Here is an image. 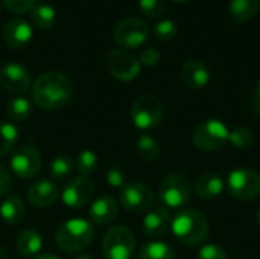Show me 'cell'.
<instances>
[{"mask_svg":"<svg viewBox=\"0 0 260 259\" xmlns=\"http://www.w3.org/2000/svg\"><path fill=\"white\" fill-rule=\"evenodd\" d=\"M107 182L113 188H123L126 185V176H125L123 169L114 166V168H110L108 169V172H107Z\"/></svg>","mask_w":260,"mask_h":259,"instance_id":"36","label":"cell"},{"mask_svg":"<svg viewBox=\"0 0 260 259\" xmlns=\"http://www.w3.org/2000/svg\"><path fill=\"white\" fill-rule=\"evenodd\" d=\"M75 259H94L93 256H90V255H81V256H78V258Z\"/></svg>","mask_w":260,"mask_h":259,"instance_id":"41","label":"cell"},{"mask_svg":"<svg viewBox=\"0 0 260 259\" xmlns=\"http://www.w3.org/2000/svg\"><path fill=\"white\" fill-rule=\"evenodd\" d=\"M198 259H229V255L219 244H206L200 249Z\"/></svg>","mask_w":260,"mask_h":259,"instance_id":"34","label":"cell"},{"mask_svg":"<svg viewBox=\"0 0 260 259\" xmlns=\"http://www.w3.org/2000/svg\"><path fill=\"white\" fill-rule=\"evenodd\" d=\"M32 24L40 29H49L56 21V11L50 5H38L30 11Z\"/></svg>","mask_w":260,"mask_h":259,"instance_id":"25","label":"cell"},{"mask_svg":"<svg viewBox=\"0 0 260 259\" xmlns=\"http://www.w3.org/2000/svg\"><path fill=\"white\" fill-rule=\"evenodd\" d=\"M260 9V0H232L230 2V14L238 21H250L253 20Z\"/></svg>","mask_w":260,"mask_h":259,"instance_id":"23","label":"cell"},{"mask_svg":"<svg viewBox=\"0 0 260 259\" xmlns=\"http://www.w3.org/2000/svg\"><path fill=\"white\" fill-rule=\"evenodd\" d=\"M163 118V104L158 96L143 93L136 98L131 105V121L140 130L155 128Z\"/></svg>","mask_w":260,"mask_h":259,"instance_id":"4","label":"cell"},{"mask_svg":"<svg viewBox=\"0 0 260 259\" xmlns=\"http://www.w3.org/2000/svg\"><path fill=\"white\" fill-rule=\"evenodd\" d=\"M18 140V130L14 124L0 122V157L8 154Z\"/></svg>","mask_w":260,"mask_h":259,"instance_id":"28","label":"cell"},{"mask_svg":"<svg viewBox=\"0 0 260 259\" xmlns=\"http://www.w3.org/2000/svg\"><path fill=\"white\" fill-rule=\"evenodd\" d=\"M94 192V183L88 176H78L73 180L69 182V185L64 188L61 198L66 206L72 209H79L85 206Z\"/></svg>","mask_w":260,"mask_h":259,"instance_id":"13","label":"cell"},{"mask_svg":"<svg viewBox=\"0 0 260 259\" xmlns=\"http://www.w3.org/2000/svg\"><path fill=\"white\" fill-rule=\"evenodd\" d=\"M224 191V180L216 172H204L197 179L195 194L203 200H213Z\"/></svg>","mask_w":260,"mask_h":259,"instance_id":"20","label":"cell"},{"mask_svg":"<svg viewBox=\"0 0 260 259\" xmlns=\"http://www.w3.org/2000/svg\"><path fill=\"white\" fill-rule=\"evenodd\" d=\"M151 35L149 24L139 17H126L120 20L113 32L114 41L126 49L140 47Z\"/></svg>","mask_w":260,"mask_h":259,"instance_id":"6","label":"cell"},{"mask_svg":"<svg viewBox=\"0 0 260 259\" xmlns=\"http://www.w3.org/2000/svg\"><path fill=\"white\" fill-rule=\"evenodd\" d=\"M253 110L260 118V82L257 84V87L254 90V95H253Z\"/></svg>","mask_w":260,"mask_h":259,"instance_id":"39","label":"cell"},{"mask_svg":"<svg viewBox=\"0 0 260 259\" xmlns=\"http://www.w3.org/2000/svg\"><path fill=\"white\" fill-rule=\"evenodd\" d=\"M43 246V238L41 235L34 231V229H26L18 234L15 240V249L20 256L23 258H32L35 256Z\"/></svg>","mask_w":260,"mask_h":259,"instance_id":"21","label":"cell"},{"mask_svg":"<svg viewBox=\"0 0 260 259\" xmlns=\"http://www.w3.org/2000/svg\"><path fill=\"white\" fill-rule=\"evenodd\" d=\"M93 237H94L93 226L88 221L82 218H72L64 221L56 229L55 241L61 250L67 253H73L87 249L91 244Z\"/></svg>","mask_w":260,"mask_h":259,"instance_id":"3","label":"cell"},{"mask_svg":"<svg viewBox=\"0 0 260 259\" xmlns=\"http://www.w3.org/2000/svg\"><path fill=\"white\" fill-rule=\"evenodd\" d=\"M120 203L128 212H145L154 203V194L145 183H128L120 189Z\"/></svg>","mask_w":260,"mask_h":259,"instance_id":"12","label":"cell"},{"mask_svg":"<svg viewBox=\"0 0 260 259\" xmlns=\"http://www.w3.org/2000/svg\"><path fill=\"white\" fill-rule=\"evenodd\" d=\"M58 194H59V189H58V186L53 182H50V180H40V182H35V183H32L29 186V189H27V200L35 208L44 209V208L52 206L56 202Z\"/></svg>","mask_w":260,"mask_h":259,"instance_id":"17","label":"cell"},{"mask_svg":"<svg viewBox=\"0 0 260 259\" xmlns=\"http://www.w3.org/2000/svg\"><path fill=\"white\" fill-rule=\"evenodd\" d=\"M41 156L32 145L17 148L11 157V169L20 179H32L40 172Z\"/></svg>","mask_w":260,"mask_h":259,"instance_id":"11","label":"cell"},{"mask_svg":"<svg viewBox=\"0 0 260 259\" xmlns=\"http://www.w3.org/2000/svg\"><path fill=\"white\" fill-rule=\"evenodd\" d=\"M158 195H160L161 203L166 208H169V209L183 208L190 198V183L180 172L169 174L161 182Z\"/></svg>","mask_w":260,"mask_h":259,"instance_id":"9","label":"cell"},{"mask_svg":"<svg viewBox=\"0 0 260 259\" xmlns=\"http://www.w3.org/2000/svg\"><path fill=\"white\" fill-rule=\"evenodd\" d=\"M140 11L149 18H160L168 8V0H139Z\"/></svg>","mask_w":260,"mask_h":259,"instance_id":"32","label":"cell"},{"mask_svg":"<svg viewBox=\"0 0 260 259\" xmlns=\"http://www.w3.org/2000/svg\"><path fill=\"white\" fill-rule=\"evenodd\" d=\"M34 31L27 20L24 18H12L3 27V40L12 49H21L29 44L32 40Z\"/></svg>","mask_w":260,"mask_h":259,"instance_id":"15","label":"cell"},{"mask_svg":"<svg viewBox=\"0 0 260 259\" xmlns=\"http://www.w3.org/2000/svg\"><path fill=\"white\" fill-rule=\"evenodd\" d=\"M171 214L166 208L151 209L143 218V232L149 238L163 237L171 227Z\"/></svg>","mask_w":260,"mask_h":259,"instance_id":"18","label":"cell"},{"mask_svg":"<svg viewBox=\"0 0 260 259\" xmlns=\"http://www.w3.org/2000/svg\"><path fill=\"white\" fill-rule=\"evenodd\" d=\"M26 215V209L23 202L17 195L6 197L0 205V217L8 224H18L23 221Z\"/></svg>","mask_w":260,"mask_h":259,"instance_id":"22","label":"cell"},{"mask_svg":"<svg viewBox=\"0 0 260 259\" xmlns=\"http://www.w3.org/2000/svg\"><path fill=\"white\" fill-rule=\"evenodd\" d=\"M73 95V82L61 72H44L32 85V99L43 110H59L66 107Z\"/></svg>","mask_w":260,"mask_h":259,"instance_id":"1","label":"cell"},{"mask_svg":"<svg viewBox=\"0 0 260 259\" xmlns=\"http://www.w3.org/2000/svg\"><path fill=\"white\" fill-rule=\"evenodd\" d=\"M181 79L192 90L204 89L210 81L207 66L200 60H187L181 67Z\"/></svg>","mask_w":260,"mask_h":259,"instance_id":"16","label":"cell"},{"mask_svg":"<svg viewBox=\"0 0 260 259\" xmlns=\"http://www.w3.org/2000/svg\"><path fill=\"white\" fill-rule=\"evenodd\" d=\"M139 259H174V250L169 244L152 241L142 247Z\"/></svg>","mask_w":260,"mask_h":259,"instance_id":"27","label":"cell"},{"mask_svg":"<svg viewBox=\"0 0 260 259\" xmlns=\"http://www.w3.org/2000/svg\"><path fill=\"white\" fill-rule=\"evenodd\" d=\"M137 154L145 162H154L160 156V143L149 134H143L137 139Z\"/></svg>","mask_w":260,"mask_h":259,"instance_id":"26","label":"cell"},{"mask_svg":"<svg viewBox=\"0 0 260 259\" xmlns=\"http://www.w3.org/2000/svg\"><path fill=\"white\" fill-rule=\"evenodd\" d=\"M11 191V177L6 168L0 163V198Z\"/></svg>","mask_w":260,"mask_h":259,"instance_id":"38","label":"cell"},{"mask_svg":"<svg viewBox=\"0 0 260 259\" xmlns=\"http://www.w3.org/2000/svg\"><path fill=\"white\" fill-rule=\"evenodd\" d=\"M0 12H2V11H0Z\"/></svg>","mask_w":260,"mask_h":259,"instance_id":"44","label":"cell"},{"mask_svg":"<svg viewBox=\"0 0 260 259\" xmlns=\"http://www.w3.org/2000/svg\"><path fill=\"white\" fill-rule=\"evenodd\" d=\"M108 72L119 81H133L140 73V61L126 50L113 49L107 53Z\"/></svg>","mask_w":260,"mask_h":259,"instance_id":"10","label":"cell"},{"mask_svg":"<svg viewBox=\"0 0 260 259\" xmlns=\"http://www.w3.org/2000/svg\"><path fill=\"white\" fill-rule=\"evenodd\" d=\"M102 250L107 259H129L136 250V238L128 227L114 226L105 234Z\"/></svg>","mask_w":260,"mask_h":259,"instance_id":"8","label":"cell"},{"mask_svg":"<svg viewBox=\"0 0 260 259\" xmlns=\"http://www.w3.org/2000/svg\"><path fill=\"white\" fill-rule=\"evenodd\" d=\"M177 34H178V26L171 18L160 20L154 26V35L160 41H171L177 37Z\"/></svg>","mask_w":260,"mask_h":259,"instance_id":"31","label":"cell"},{"mask_svg":"<svg viewBox=\"0 0 260 259\" xmlns=\"http://www.w3.org/2000/svg\"><path fill=\"white\" fill-rule=\"evenodd\" d=\"M174 2H189V0H174Z\"/></svg>","mask_w":260,"mask_h":259,"instance_id":"43","label":"cell"},{"mask_svg":"<svg viewBox=\"0 0 260 259\" xmlns=\"http://www.w3.org/2000/svg\"><path fill=\"white\" fill-rule=\"evenodd\" d=\"M0 84L9 93H26V90L30 87V73L20 63H8L0 69Z\"/></svg>","mask_w":260,"mask_h":259,"instance_id":"14","label":"cell"},{"mask_svg":"<svg viewBox=\"0 0 260 259\" xmlns=\"http://www.w3.org/2000/svg\"><path fill=\"white\" fill-rule=\"evenodd\" d=\"M30 259H58L55 255H35Z\"/></svg>","mask_w":260,"mask_h":259,"instance_id":"40","label":"cell"},{"mask_svg":"<svg viewBox=\"0 0 260 259\" xmlns=\"http://www.w3.org/2000/svg\"><path fill=\"white\" fill-rule=\"evenodd\" d=\"M73 169V162L67 156H58L50 163V174L55 179H64L67 177Z\"/></svg>","mask_w":260,"mask_h":259,"instance_id":"33","label":"cell"},{"mask_svg":"<svg viewBox=\"0 0 260 259\" xmlns=\"http://www.w3.org/2000/svg\"><path fill=\"white\" fill-rule=\"evenodd\" d=\"M98 160H99V159H98V156H96L93 151L85 150V151H81V153L78 154L75 165H76L78 171L81 172V176H90V174H93V172L96 171V168H98Z\"/></svg>","mask_w":260,"mask_h":259,"instance_id":"30","label":"cell"},{"mask_svg":"<svg viewBox=\"0 0 260 259\" xmlns=\"http://www.w3.org/2000/svg\"><path fill=\"white\" fill-rule=\"evenodd\" d=\"M3 5L14 14H24L35 8L37 0H3Z\"/></svg>","mask_w":260,"mask_h":259,"instance_id":"35","label":"cell"},{"mask_svg":"<svg viewBox=\"0 0 260 259\" xmlns=\"http://www.w3.org/2000/svg\"><path fill=\"white\" fill-rule=\"evenodd\" d=\"M257 223H259V227H260V208H259V211H257Z\"/></svg>","mask_w":260,"mask_h":259,"instance_id":"42","label":"cell"},{"mask_svg":"<svg viewBox=\"0 0 260 259\" xmlns=\"http://www.w3.org/2000/svg\"><path fill=\"white\" fill-rule=\"evenodd\" d=\"M229 142L239 150H247L254 143V133L247 127H238L233 131H230Z\"/></svg>","mask_w":260,"mask_h":259,"instance_id":"29","label":"cell"},{"mask_svg":"<svg viewBox=\"0 0 260 259\" xmlns=\"http://www.w3.org/2000/svg\"><path fill=\"white\" fill-rule=\"evenodd\" d=\"M119 214V206L114 198L108 195H101L94 200V203L90 208V218L96 224H110L116 220Z\"/></svg>","mask_w":260,"mask_h":259,"instance_id":"19","label":"cell"},{"mask_svg":"<svg viewBox=\"0 0 260 259\" xmlns=\"http://www.w3.org/2000/svg\"><path fill=\"white\" fill-rule=\"evenodd\" d=\"M230 137V131L224 122L218 119H209L200 124L193 131V143L198 150L212 153L221 150Z\"/></svg>","mask_w":260,"mask_h":259,"instance_id":"5","label":"cell"},{"mask_svg":"<svg viewBox=\"0 0 260 259\" xmlns=\"http://www.w3.org/2000/svg\"><path fill=\"white\" fill-rule=\"evenodd\" d=\"M30 113H32V102L24 96H17L6 102V114L9 119L15 122L27 119Z\"/></svg>","mask_w":260,"mask_h":259,"instance_id":"24","label":"cell"},{"mask_svg":"<svg viewBox=\"0 0 260 259\" xmlns=\"http://www.w3.org/2000/svg\"><path fill=\"white\" fill-rule=\"evenodd\" d=\"M171 229L178 241L187 246H198L209 235V221L197 209H183L172 220Z\"/></svg>","mask_w":260,"mask_h":259,"instance_id":"2","label":"cell"},{"mask_svg":"<svg viewBox=\"0 0 260 259\" xmlns=\"http://www.w3.org/2000/svg\"><path fill=\"white\" fill-rule=\"evenodd\" d=\"M227 189L238 200H256L260 195V176L250 168L235 169L227 177Z\"/></svg>","mask_w":260,"mask_h":259,"instance_id":"7","label":"cell"},{"mask_svg":"<svg viewBox=\"0 0 260 259\" xmlns=\"http://www.w3.org/2000/svg\"><path fill=\"white\" fill-rule=\"evenodd\" d=\"M160 58H161L160 52H158L157 49L149 47V49H145V50L140 53V60H139V61H140V64L151 67V66H155V64L160 61Z\"/></svg>","mask_w":260,"mask_h":259,"instance_id":"37","label":"cell"}]
</instances>
